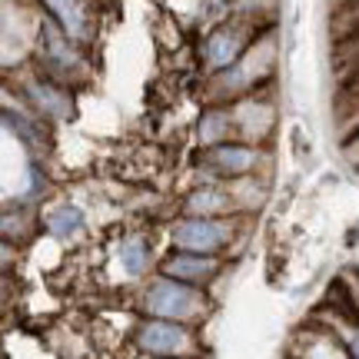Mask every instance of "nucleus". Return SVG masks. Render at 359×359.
<instances>
[{"label":"nucleus","mask_w":359,"mask_h":359,"mask_svg":"<svg viewBox=\"0 0 359 359\" xmlns=\"http://www.w3.org/2000/svg\"><path fill=\"white\" fill-rule=\"evenodd\" d=\"M233 240V223L223 217H187L173 226V246L187 253L217 257Z\"/></svg>","instance_id":"7ed1b4c3"},{"label":"nucleus","mask_w":359,"mask_h":359,"mask_svg":"<svg viewBox=\"0 0 359 359\" xmlns=\"http://www.w3.org/2000/svg\"><path fill=\"white\" fill-rule=\"evenodd\" d=\"M163 276H173L180 283H190V286H203L219 273V259L217 257H203V253H187V250H177L163 259L160 266Z\"/></svg>","instance_id":"20e7f679"},{"label":"nucleus","mask_w":359,"mask_h":359,"mask_svg":"<svg viewBox=\"0 0 359 359\" xmlns=\"http://www.w3.org/2000/svg\"><path fill=\"white\" fill-rule=\"evenodd\" d=\"M333 333L339 336V343L346 346L349 356L359 359V326H356V323L343 320V316H336V320H333Z\"/></svg>","instance_id":"ddd939ff"},{"label":"nucleus","mask_w":359,"mask_h":359,"mask_svg":"<svg viewBox=\"0 0 359 359\" xmlns=\"http://www.w3.org/2000/svg\"><path fill=\"white\" fill-rule=\"evenodd\" d=\"M43 7L53 13V20L67 30V37H83L87 34V11L83 0H43Z\"/></svg>","instance_id":"6e6552de"},{"label":"nucleus","mask_w":359,"mask_h":359,"mask_svg":"<svg viewBox=\"0 0 359 359\" xmlns=\"http://www.w3.org/2000/svg\"><path fill=\"white\" fill-rule=\"evenodd\" d=\"M203 53L210 70H233L240 64V57L246 53V40L240 34V27H219V30H213Z\"/></svg>","instance_id":"39448f33"},{"label":"nucleus","mask_w":359,"mask_h":359,"mask_svg":"<svg viewBox=\"0 0 359 359\" xmlns=\"http://www.w3.org/2000/svg\"><path fill=\"white\" fill-rule=\"evenodd\" d=\"M306 359H353V356L346 353L343 343H336V339H330V336H320L316 343H309Z\"/></svg>","instance_id":"f8f14e48"},{"label":"nucleus","mask_w":359,"mask_h":359,"mask_svg":"<svg viewBox=\"0 0 359 359\" xmlns=\"http://www.w3.org/2000/svg\"><path fill=\"white\" fill-rule=\"evenodd\" d=\"M137 349L150 359H190L196 349V339L187 330V323L147 320L137 330Z\"/></svg>","instance_id":"f03ea898"},{"label":"nucleus","mask_w":359,"mask_h":359,"mask_svg":"<svg viewBox=\"0 0 359 359\" xmlns=\"http://www.w3.org/2000/svg\"><path fill=\"white\" fill-rule=\"evenodd\" d=\"M143 309L150 313V320L190 323L206 313V299L196 286L180 283V280H173V276H163V273H160V276L147 286V293H143Z\"/></svg>","instance_id":"f257e3e1"},{"label":"nucleus","mask_w":359,"mask_h":359,"mask_svg":"<svg viewBox=\"0 0 359 359\" xmlns=\"http://www.w3.org/2000/svg\"><path fill=\"white\" fill-rule=\"evenodd\" d=\"M230 130H233V114L210 110V114H203V123H200V140L206 147H223V140L230 137Z\"/></svg>","instance_id":"9d476101"},{"label":"nucleus","mask_w":359,"mask_h":359,"mask_svg":"<svg viewBox=\"0 0 359 359\" xmlns=\"http://www.w3.org/2000/svg\"><path fill=\"white\" fill-rule=\"evenodd\" d=\"M80 226H83V217H80L77 206H60V210H53L47 217V230L53 236H74Z\"/></svg>","instance_id":"9b49d317"},{"label":"nucleus","mask_w":359,"mask_h":359,"mask_svg":"<svg viewBox=\"0 0 359 359\" xmlns=\"http://www.w3.org/2000/svg\"><path fill=\"white\" fill-rule=\"evenodd\" d=\"M210 163L219 170V173H226V177H246L250 170L257 167V150H250V147H240V143H223L217 147L213 154H210Z\"/></svg>","instance_id":"0eeeda50"},{"label":"nucleus","mask_w":359,"mask_h":359,"mask_svg":"<svg viewBox=\"0 0 359 359\" xmlns=\"http://www.w3.org/2000/svg\"><path fill=\"white\" fill-rule=\"evenodd\" d=\"M116 263H120V269L127 276H140L147 269V263H150V250H147V243L140 236H127L123 243L116 246Z\"/></svg>","instance_id":"1a4fd4ad"},{"label":"nucleus","mask_w":359,"mask_h":359,"mask_svg":"<svg viewBox=\"0 0 359 359\" xmlns=\"http://www.w3.org/2000/svg\"><path fill=\"white\" fill-rule=\"evenodd\" d=\"M236 206V196L223 187H200L187 196V217H223Z\"/></svg>","instance_id":"423d86ee"}]
</instances>
